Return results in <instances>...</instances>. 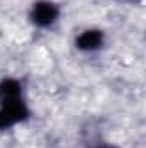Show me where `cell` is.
I'll list each match as a JSON object with an SVG mask.
<instances>
[{
	"mask_svg": "<svg viewBox=\"0 0 146 148\" xmlns=\"http://www.w3.org/2000/svg\"><path fill=\"white\" fill-rule=\"evenodd\" d=\"M24 115H26V109L21 103V100L2 103V109H0V127L14 126L16 122L23 121Z\"/></svg>",
	"mask_w": 146,
	"mask_h": 148,
	"instance_id": "obj_1",
	"label": "cell"
},
{
	"mask_svg": "<svg viewBox=\"0 0 146 148\" xmlns=\"http://www.w3.org/2000/svg\"><path fill=\"white\" fill-rule=\"evenodd\" d=\"M57 17V7L50 2H40L33 9V19L40 26H48Z\"/></svg>",
	"mask_w": 146,
	"mask_h": 148,
	"instance_id": "obj_2",
	"label": "cell"
},
{
	"mask_svg": "<svg viewBox=\"0 0 146 148\" xmlns=\"http://www.w3.org/2000/svg\"><path fill=\"white\" fill-rule=\"evenodd\" d=\"M0 100L2 103H7V102H16V100H21V93H19V84L16 81H3L0 84Z\"/></svg>",
	"mask_w": 146,
	"mask_h": 148,
	"instance_id": "obj_3",
	"label": "cell"
},
{
	"mask_svg": "<svg viewBox=\"0 0 146 148\" xmlns=\"http://www.w3.org/2000/svg\"><path fill=\"white\" fill-rule=\"evenodd\" d=\"M77 43L83 50H95L102 43V35H100V31H86L79 36Z\"/></svg>",
	"mask_w": 146,
	"mask_h": 148,
	"instance_id": "obj_4",
	"label": "cell"
}]
</instances>
